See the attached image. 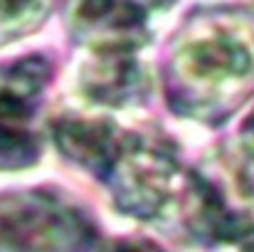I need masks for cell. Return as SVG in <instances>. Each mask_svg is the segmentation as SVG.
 <instances>
[{
    "label": "cell",
    "instance_id": "cell-9",
    "mask_svg": "<svg viewBox=\"0 0 254 252\" xmlns=\"http://www.w3.org/2000/svg\"><path fill=\"white\" fill-rule=\"evenodd\" d=\"M240 151H242V156L254 166V111H252V116L247 119L245 129H242V144H240Z\"/></svg>",
    "mask_w": 254,
    "mask_h": 252
},
{
    "label": "cell",
    "instance_id": "cell-7",
    "mask_svg": "<svg viewBox=\"0 0 254 252\" xmlns=\"http://www.w3.org/2000/svg\"><path fill=\"white\" fill-rule=\"evenodd\" d=\"M52 0H0V35H15L35 27Z\"/></svg>",
    "mask_w": 254,
    "mask_h": 252
},
{
    "label": "cell",
    "instance_id": "cell-1",
    "mask_svg": "<svg viewBox=\"0 0 254 252\" xmlns=\"http://www.w3.org/2000/svg\"><path fill=\"white\" fill-rule=\"evenodd\" d=\"M166 89L178 114L225 121L254 94V30L235 12L195 17L175 45Z\"/></svg>",
    "mask_w": 254,
    "mask_h": 252
},
{
    "label": "cell",
    "instance_id": "cell-4",
    "mask_svg": "<svg viewBox=\"0 0 254 252\" xmlns=\"http://www.w3.org/2000/svg\"><path fill=\"white\" fill-rule=\"evenodd\" d=\"M64 17L72 35L101 55H126L146 42L148 15L141 0H67Z\"/></svg>",
    "mask_w": 254,
    "mask_h": 252
},
{
    "label": "cell",
    "instance_id": "cell-5",
    "mask_svg": "<svg viewBox=\"0 0 254 252\" xmlns=\"http://www.w3.org/2000/svg\"><path fill=\"white\" fill-rule=\"evenodd\" d=\"M55 139L62 154L94 175L104 178V173L114 164L126 134L106 121H62L55 126Z\"/></svg>",
    "mask_w": 254,
    "mask_h": 252
},
{
    "label": "cell",
    "instance_id": "cell-2",
    "mask_svg": "<svg viewBox=\"0 0 254 252\" xmlns=\"http://www.w3.org/2000/svg\"><path fill=\"white\" fill-rule=\"evenodd\" d=\"M94 223L69 200L47 190L0 198V252H99Z\"/></svg>",
    "mask_w": 254,
    "mask_h": 252
},
{
    "label": "cell",
    "instance_id": "cell-10",
    "mask_svg": "<svg viewBox=\"0 0 254 252\" xmlns=\"http://www.w3.org/2000/svg\"><path fill=\"white\" fill-rule=\"evenodd\" d=\"M245 252H254V240H252V243H247V245H245Z\"/></svg>",
    "mask_w": 254,
    "mask_h": 252
},
{
    "label": "cell",
    "instance_id": "cell-6",
    "mask_svg": "<svg viewBox=\"0 0 254 252\" xmlns=\"http://www.w3.org/2000/svg\"><path fill=\"white\" fill-rule=\"evenodd\" d=\"M148 86V80L141 70V65L131 62V57L124 55H104L99 57V65L89 70L84 80V89L101 104L111 106H126L138 101Z\"/></svg>",
    "mask_w": 254,
    "mask_h": 252
},
{
    "label": "cell",
    "instance_id": "cell-3",
    "mask_svg": "<svg viewBox=\"0 0 254 252\" xmlns=\"http://www.w3.org/2000/svg\"><path fill=\"white\" fill-rule=\"evenodd\" d=\"M50 82L42 57H22L0 67V170L32 166L40 156L35 116Z\"/></svg>",
    "mask_w": 254,
    "mask_h": 252
},
{
    "label": "cell",
    "instance_id": "cell-8",
    "mask_svg": "<svg viewBox=\"0 0 254 252\" xmlns=\"http://www.w3.org/2000/svg\"><path fill=\"white\" fill-rule=\"evenodd\" d=\"M114 252H166L161 245H156L153 240H146V238H131V240H124L121 245H116Z\"/></svg>",
    "mask_w": 254,
    "mask_h": 252
}]
</instances>
